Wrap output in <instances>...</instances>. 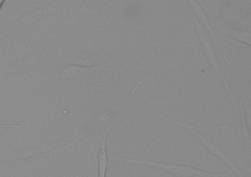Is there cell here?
<instances>
[{
    "mask_svg": "<svg viewBox=\"0 0 251 177\" xmlns=\"http://www.w3.org/2000/svg\"><path fill=\"white\" fill-rule=\"evenodd\" d=\"M191 7L194 10L195 13L197 15L203 24L205 25L206 28L208 29L211 35L214 37L215 36L213 32L209 22L205 17L202 9L200 6L197 3L195 0H188Z\"/></svg>",
    "mask_w": 251,
    "mask_h": 177,
    "instance_id": "obj_5",
    "label": "cell"
},
{
    "mask_svg": "<svg viewBox=\"0 0 251 177\" xmlns=\"http://www.w3.org/2000/svg\"><path fill=\"white\" fill-rule=\"evenodd\" d=\"M221 32L233 39L251 46V32L224 27Z\"/></svg>",
    "mask_w": 251,
    "mask_h": 177,
    "instance_id": "obj_3",
    "label": "cell"
},
{
    "mask_svg": "<svg viewBox=\"0 0 251 177\" xmlns=\"http://www.w3.org/2000/svg\"><path fill=\"white\" fill-rule=\"evenodd\" d=\"M111 160L128 165H144L160 169L169 173L174 177H190L207 176L209 174L193 167L176 164L157 162L149 160L129 159L117 157L108 154Z\"/></svg>",
    "mask_w": 251,
    "mask_h": 177,
    "instance_id": "obj_1",
    "label": "cell"
},
{
    "mask_svg": "<svg viewBox=\"0 0 251 177\" xmlns=\"http://www.w3.org/2000/svg\"><path fill=\"white\" fill-rule=\"evenodd\" d=\"M111 126L108 127L104 131L101 139L98 151L99 177L105 176L108 166V156L106 149V142L107 134L111 129Z\"/></svg>",
    "mask_w": 251,
    "mask_h": 177,
    "instance_id": "obj_2",
    "label": "cell"
},
{
    "mask_svg": "<svg viewBox=\"0 0 251 177\" xmlns=\"http://www.w3.org/2000/svg\"><path fill=\"white\" fill-rule=\"evenodd\" d=\"M46 151V150L36 148H24L1 158V160L24 159Z\"/></svg>",
    "mask_w": 251,
    "mask_h": 177,
    "instance_id": "obj_4",
    "label": "cell"
}]
</instances>
